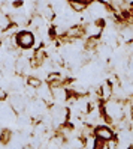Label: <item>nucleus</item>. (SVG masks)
Wrapping results in <instances>:
<instances>
[{
	"instance_id": "423d86ee",
	"label": "nucleus",
	"mask_w": 133,
	"mask_h": 149,
	"mask_svg": "<svg viewBox=\"0 0 133 149\" xmlns=\"http://www.w3.org/2000/svg\"><path fill=\"white\" fill-rule=\"evenodd\" d=\"M94 149H109V145L106 140L97 139V140H94Z\"/></svg>"
},
{
	"instance_id": "0eeeda50",
	"label": "nucleus",
	"mask_w": 133,
	"mask_h": 149,
	"mask_svg": "<svg viewBox=\"0 0 133 149\" xmlns=\"http://www.w3.org/2000/svg\"><path fill=\"white\" fill-rule=\"evenodd\" d=\"M29 86L30 87H34V89H39V87L42 86V81L39 80L38 77H30L29 78Z\"/></svg>"
},
{
	"instance_id": "7ed1b4c3",
	"label": "nucleus",
	"mask_w": 133,
	"mask_h": 149,
	"mask_svg": "<svg viewBox=\"0 0 133 149\" xmlns=\"http://www.w3.org/2000/svg\"><path fill=\"white\" fill-rule=\"evenodd\" d=\"M94 134L97 136V139H102V140H106V142H109V140H112L114 137V133L108 128V127H105V125H100V127H97L96 131H94Z\"/></svg>"
},
{
	"instance_id": "6e6552de",
	"label": "nucleus",
	"mask_w": 133,
	"mask_h": 149,
	"mask_svg": "<svg viewBox=\"0 0 133 149\" xmlns=\"http://www.w3.org/2000/svg\"><path fill=\"white\" fill-rule=\"evenodd\" d=\"M112 93V89H111V86L109 84H103L102 86V96L105 100H109V96Z\"/></svg>"
},
{
	"instance_id": "f257e3e1",
	"label": "nucleus",
	"mask_w": 133,
	"mask_h": 149,
	"mask_svg": "<svg viewBox=\"0 0 133 149\" xmlns=\"http://www.w3.org/2000/svg\"><path fill=\"white\" fill-rule=\"evenodd\" d=\"M105 111H106V115L111 116L112 119H121L123 118V106L120 102L117 101H108L105 104Z\"/></svg>"
},
{
	"instance_id": "9d476101",
	"label": "nucleus",
	"mask_w": 133,
	"mask_h": 149,
	"mask_svg": "<svg viewBox=\"0 0 133 149\" xmlns=\"http://www.w3.org/2000/svg\"><path fill=\"white\" fill-rule=\"evenodd\" d=\"M3 100H6V92L5 89H0V101H3Z\"/></svg>"
},
{
	"instance_id": "f03ea898",
	"label": "nucleus",
	"mask_w": 133,
	"mask_h": 149,
	"mask_svg": "<svg viewBox=\"0 0 133 149\" xmlns=\"http://www.w3.org/2000/svg\"><path fill=\"white\" fill-rule=\"evenodd\" d=\"M16 39H18V45H21L23 48H30V47L33 45V42H34L33 33L25 32V30L16 35Z\"/></svg>"
},
{
	"instance_id": "20e7f679",
	"label": "nucleus",
	"mask_w": 133,
	"mask_h": 149,
	"mask_svg": "<svg viewBox=\"0 0 133 149\" xmlns=\"http://www.w3.org/2000/svg\"><path fill=\"white\" fill-rule=\"evenodd\" d=\"M11 107H12V110H15V111H21V110L25 107L24 98H23L21 95H18V93L12 95V96H11Z\"/></svg>"
},
{
	"instance_id": "39448f33",
	"label": "nucleus",
	"mask_w": 133,
	"mask_h": 149,
	"mask_svg": "<svg viewBox=\"0 0 133 149\" xmlns=\"http://www.w3.org/2000/svg\"><path fill=\"white\" fill-rule=\"evenodd\" d=\"M87 8V5L82 2V0H70V9L73 12H81Z\"/></svg>"
},
{
	"instance_id": "1a4fd4ad",
	"label": "nucleus",
	"mask_w": 133,
	"mask_h": 149,
	"mask_svg": "<svg viewBox=\"0 0 133 149\" xmlns=\"http://www.w3.org/2000/svg\"><path fill=\"white\" fill-rule=\"evenodd\" d=\"M2 142H3V143L11 142V133H9L8 130H5L3 133H2Z\"/></svg>"
}]
</instances>
